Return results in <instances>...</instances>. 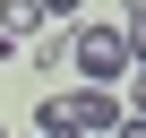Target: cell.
<instances>
[{
    "label": "cell",
    "instance_id": "6da1fadb",
    "mask_svg": "<svg viewBox=\"0 0 146 138\" xmlns=\"http://www.w3.org/2000/svg\"><path fill=\"white\" fill-rule=\"evenodd\" d=\"M69 60L86 69V86L129 78V43H120V26H78V35H69Z\"/></svg>",
    "mask_w": 146,
    "mask_h": 138
},
{
    "label": "cell",
    "instance_id": "7a4b0ae2",
    "mask_svg": "<svg viewBox=\"0 0 146 138\" xmlns=\"http://www.w3.org/2000/svg\"><path fill=\"white\" fill-rule=\"evenodd\" d=\"M60 104H69V129H78V138H112V129H120L112 86H78V95H60Z\"/></svg>",
    "mask_w": 146,
    "mask_h": 138
},
{
    "label": "cell",
    "instance_id": "3957f363",
    "mask_svg": "<svg viewBox=\"0 0 146 138\" xmlns=\"http://www.w3.org/2000/svg\"><path fill=\"white\" fill-rule=\"evenodd\" d=\"M43 26V0H0V52H9V43H26Z\"/></svg>",
    "mask_w": 146,
    "mask_h": 138
},
{
    "label": "cell",
    "instance_id": "277c9868",
    "mask_svg": "<svg viewBox=\"0 0 146 138\" xmlns=\"http://www.w3.org/2000/svg\"><path fill=\"white\" fill-rule=\"evenodd\" d=\"M35 129H43V138H60V129H69V104H60V95H43V104H35Z\"/></svg>",
    "mask_w": 146,
    "mask_h": 138
},
{
    "label": "cell",
    "instance_id": "5b68a950",
    "mask_svg": "<svg viewBox=\"0 0 146 138\" xmlns=\"http://www.w3.org/2000/svg\"><path fill=\"white\" fill-rule=\"evenodd\" d=\"M120 43H129V69H137V60H146V17H129V26H120Z\"/></svg>",
    "mask_w": 146,
    "mask_h": 138
},
{
    "label": "cell",
    "instance_id": "8992f818",
    "mask_svg": "<svg viewBox=\"0 0 146 138\" xmlns=\"http://www.w3.org/2000/svg\"><path fill=\"white\" fill-rule=\"evenodd\" d=\"M129 112H146V60L129 69Z\"/></svg>",
    "mask_w": 146,
    "mask_h": 138
},
{
    "label": "cell",
    "instance_id": "52a82bcc",
    "mask_svg": "<svg viewBox=\"0 0 146 138\" xmlns=\"http://www.w3.org/2000/svg\"><path fill=\"white\" fill-rule=\"evenodd\" d=\"M112 138H146V112H120V129Z\"/></svg>",
    "mask_w": 146,
    "mask_h": 138
},
{
    "label": "cell",
    "instance_id": "ba28073f",
    "mask_svg": "<svg viewBox=\"0 0 146 138\" xmlns=\"http://www.w3.org/2000/svg\"><path fill=\"white\" fill-rule=\"evenodd\" d=\"M43 17H78V0H43Z\"/></svg>",
    "mask_w": 146,
    "mask_h": 138
},
{
    "label": "cell",
    "instance_id": "9c48e42d",
    "mask_svg": "<svg viewBox=\"0 0 146 138\" xmlns=\"http://www.w3.org/2000/svg\"><path fill=\"white\" fill-rule=\"evenodd\" d=\"M129 17H146V0H129Z\"/></svg>",
    "mask_w": 146,
    "mask_h": 138
},
{
    "label": "cell",
    "instance_id": "30bf717a",
    "mask_svg": "<svg viewBox=\"0 0 146 138\" xmlns=\"http://www.w3.org/2000/svg\"><path fill=\"white\" fill-rule=\"evenodd\" d=\"M60 138H78V129H60Z\"/></svg>",
    "mask_w": 146,
    "mask_h": 138
},
{
    "label": "cell",
    "instance_id": "8fae6325",
    "mask_svg": "<svg viewBox=\"0 0 146 138\" xmlns=\"http://www.w3.org/2000/svg\"><path fill=\"white\" fill-rule=\"evenodd\" d=\"M0 138H9V129H0Z\"/></svg>",
    "mask_w": 146,
    "mask_h": 138
}]
</instances>
